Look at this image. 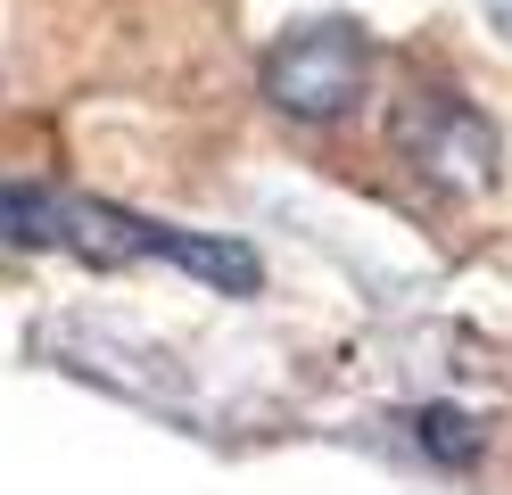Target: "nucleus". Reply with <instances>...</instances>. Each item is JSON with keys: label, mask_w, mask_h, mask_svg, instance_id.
Masks as SVG:
<instances>
[{"label": "nucleus", "mask_w": 512, "mask_h": 495, "mask_svg": "<svg viewBox=\"0 0 512 495\" xmlns=\"http://www.w3.org/2000/svg\"><path fill=\"white\" fill-rule=\"evenodd\" d=\"M0 248L9 256H83V264H174V273L207 281L223 297H256L265 264L256 248L223 240V231H182L133 215L116 198H83V190H50V182H9L0 190Z\"/></svg>", "instance_id": "nucleus-1"}, {"label": "nucleus", "mask_w": 512, "mask_h": 495, "mask_svg": "<svg viewBox=\"0 0 512 495\" xmlns=\"http://www.w3.org/2000/svg\"><path fill=\"white\" fill-rule=\"evenodd\" d=\"M256 83H265V99L281 116L339 124V116H356V99L372 91V33L347 25V17H306L265 50Z\"/></svg>", "instance_id": "nucleus-2"}, {"label": "nucleus", "mask_w": 512, "mask_h": 495, "mask_svg": "<svg viewBox=\"0 0 512 495\" xmlns=\"http://www.w3.org/2000/svg\"><path fill=\"white\" fill-rule=\"evenodd\" d=\"M397 157L438 190H488L496 165H504L496 124L479 116L463 91H413L397 108Z\"/></svg>", "instance_id": "nucleus-3"}, {"label": "nucleus", "mask_w": 512, "mask_h": 495, "mask_svg": "<svg viewBox=\"0 0 512 495\" xmlns=\"http://www.w3.org/2000/svg\"><path fill=\"white\" fill-rule=\"evenodd\" d=\"M413 438H422V454H438V462H463L479 454V429H471V413H455V405H430L422 421H413Z\"/></svg>", "instance_id": "nucleus-4"}, {"label": "nucleus", "mask_w": 512, "mask_h": 495, "mask_svg": "<svg viewBox=\"0 0 512 495\" xmlns=\"http://www.w3.org/2000/svg\"><path fill=\"white\" fill-rule=\"evenodd\" d=\"M479 9H488V25H496L504 42H512V0H479Z\"/></svg>", "instance_id": "nucleus-5"}]
</instances>
